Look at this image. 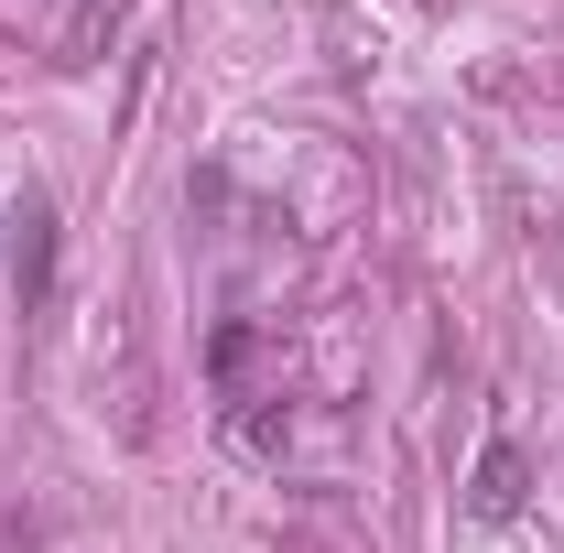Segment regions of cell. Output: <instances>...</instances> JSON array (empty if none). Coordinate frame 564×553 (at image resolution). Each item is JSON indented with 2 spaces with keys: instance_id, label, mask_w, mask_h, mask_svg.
Instances as JSON below:
<instances>
[{
  "instance_id": "cell-1",
  "label": "cell",
  "mask_w": 564,
  "mask_h": 553,
  "mask_svg": "<svg viewBox=\"0 0 564 553\" xmlns=\"http://www.w3.org/2000/svg\"><path fill=\"white\" fill-rule=\"evenodd\" d=\"M11 293H22V315L55 304V207L44 196H22V217H11Z\"/></svg>"
},
{
  "instance_id": "cell-2",
  "label": "cell",
  "mask_w": 564,
  "mask_h": 553,
  "mask_svg": "<svg viewBox=\"0 0 564 553\" xmlns=\"http://www.w3.org/2000/svg\"><path fill=\"white\" fill-rule=\"evenodd\" d=\"M467 510H478V521H510V510H521V445H489V456H478Z\"/></svg>"
}]
</instances>
